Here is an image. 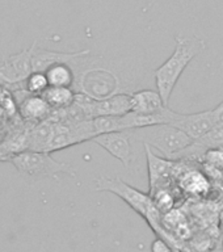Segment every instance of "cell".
Returning a JSON list of instances; mask_svg holds the SVG:
<instances>
[{
	"instance_id": "6da1fadb",
	"label": "cell",
	"mask_w": 223,
	"mask_h": 252,
	"mask_svg": "<svg viewBox=\"0 0 223 252\" xmlns=\"http://www.w3.org/2000/svg\"><path fill=\"white\" fill-rule=\"evenodd\" d=\"M206 49L204 39L196 35L177 34L175 37V50L164 63L154 71L158 94H160L163 104L168 106L169 98L176 87L179 79L188 64Z\"/></svg>"
},
{
	"instance_id": "7a4b0ae2",
	"label": "cell",
	"mask_w": 223,
	"mask_h": 252,
	"mask_svg": "<svg viewBox=\"0 0 223 252\" xmlns=\"http://www.w3.org/2000/svg\"><path fill=\"white\" fill-rule=\"evenodd\" d=\"M96 190L109 192L120 197L124 202H126L133 209L134 212L143 217L155 232L161 228L160 212L155 208L153 198L149 193L134 188L122 180L121 177H114V179L98 177L96 180Z\"/></svg>"
},
{
	"instance_id": "3957f363",
	"label": "cell",
	"mask_w": 223,
	"mask_h": 252,
	"mask_svg": "<svg viewBox=\"0 0 223 252\" xmlns=\"http://www.w3.org/2000/svg\"><path fill=\"white\" fill-rule=\"evenodd\" d=\"M7 160L15 165L21 176L32 179L33 181L42 180L46 177H57L59 173H67L71 176L76 175L70 163L55 160L50 153L46 151H20L12 154Z\"/></svg>"
},
{
	"instance_id": "277c9868",
	"label": "cell",
	"mask_w": 223,
	"mask_h": 252,
	"mask_svg": "<svg viewBox=\"0 0 223 252\" xmlns=\"http://www.w3.org/2000/svg\"><path fill=\"white\" fill-rule=\"evenodd\" d=\"M137 135L143 145L158 150L168 160H175L183 150L193 143L192 138L172 125H154L137 129Z\"/></svg>"
},
{
	"instance_id": "5b68a950",
	"label": "cell",
	"mask_w": 223,
	"mask_h": 252,
	"mask_svg": "<svg viewBox=\"0 0 223 252\" xmlns=\"http://www.w3.org/2000/svg\"><path fill=\"white\" fill-rule=\"evenodd\" d=\"M74 105L88 117V120L104 116H122L131 112V94H117L95 100L86 94H76Z\"/></svg>"
},
{
	"instance_id": "8992f818",
	"label": "cell",
	"mask_w": 223,
	"mask_h": 252,
	"mask_svg": "<svg viewBox=\"0 0 223 252\" xmlns=\"http://www.w3.org/2000/svg\"><path fill=\"white\" fill-rule=\"evenodd\" d=\"M92 141L100 147L108 151L113 158L120 160L125 167H129L134 160V153L130 143V135L127 131H114L96 135Z\"/></svg>"
},
{
	"instance_id": "52a82bcc",
	"label": "cell",
	"mask_w": 223,
	"mask_h": 252,
	"mask_svg": "<svg viewBox=\"0 0 223 252\" xmlns=\"http://www.w3.org/2000/svg\"><path fill=\"white\" fill-rule=\"evenodd\" d=\"M171 125L184 131L189 138H192L193 141H197L202 135L209 133L210 130L214 129L212 109L191 114L180 113L179 118L176 121H173Z\"/></svg>"
},
{
	"instance_id": "ba28073f",
	"label": "cell",
	"mask_w": 223,
	"mask_h": 252,
	"mask_svg": "<svg viewBox=\"0 0 223 252\" xmlns=\"http://www.w3.org/2000/svg\"><path fill=\"white\" fill-rule=\"evenodd\" d=\"M158 91L142 90L131 94V112L138 114H154L164 108Z\"/></svg>"
},
{
	"instance_id": "9c48e42d",
	"label": "cell",
	"mask_w": 223,
	"mask_h": 252,
	"mask_svg": "<svg viewBox=\"0 0 223 252\" xmlns=\"http://www.w3.org/2000/svg\"><path fill=\"white\" fill-rule=\"evenodd\" d=\"M43 72L46 75L49 87H67V88H72L75 91L78 76H76L74 68L68 63H54L47 67Z\"/></svg>"
},
{
	"instance_id": "30bf717a",
	"label": "cell",
	"mask_w": 223,
	"mask_h": 252,
	"mask_svg": "<svg viewBox=\"0 0 223 252\" xmlns=\"http://www.w3.org/2000/svg\"><path fill=\"white\" fill-rule=\"evenodd\" d=\"M21 117L28 121H42L49 116L51 108L47 105L45 98L39 94H28L19 104Z\"/></svg>"
},
{
	"instance_id": "8fae6325",
	"label": "cell",
	"mask_w": 223,
	"mask_h": 252,
	"mask_svg": "<svg viewBox=\"0 0 223 252\" xmlns=\"http://www.w3.org/2000/svg\"><path fill=\"white\" fill-rule=\"evenodd\" d=\"M145 146V153L147 157V164H149V175H150V193L154 192V189L157 188L159 181L163 180L164 177L169 175V169L172 167V161L165 159V158L157 157L153 153V150L149 146ZM149 193V194H150Z\"/></svg>"
},
{
	"instance_id": "7c38bea8",
	"label": "cell",
	"mask_w": 223,
	"mask_h": 252,
	"mask_svg": "<svg viewBox=\"0 0 223 252\" xmlns=\"http://www.w3.org/2000/svg\"><path fill=\"white\" fill-rule=\"evenodd\" d=\"M42 97L51 109H64L74 105L76 92L67 87H49L42 94Z\"/></svg>"
},
{
	"instance_id": "4fadbf2b",
	"label": "cell",
	"mask_w": 223,
	"mask_h": 252,
	"mask_svg": "<svg viewBox=\"0 0 223 252\" xmlns=\"http://www.w3.org/2000/svg\"><path fill=\"white\" fill-rule=\"evenodd\" d=\"M183 188L187 192L194 193V194L206 192L209 189L208 177L204 176L202 173L197 172V171L188 172L183 177Z\"/></svg>"
},
{
	"instance_id": "5bb4252c",
	"label": "cell",
	"mask_w": 223,
	"mask_h": 252,
	"mask_svg": "<svg viewBox=\"0 0 223 252\" xmlns=\"http://www.w3.org/2000/svg\"><path fill=\"white\" fill-rule=\"evenodd\" d=\"M25 88L29 94H42L49 88V83H47L46 75L42 71H33L32 74L28 75L25 79Z\"/></svg>"
},
{
	"instance_id": "9a60e30c",
	"label": "cell",
	"mask_w": 223,
	"mask_h": 252,
	"mask_svg": "<svg viewBox=\"0 0 223 252\" xmlns=\"http://www.w3.org/2000/svg\"><path fill=\"white\" fill-rule=\"evenodd\" d=\"M197 145L200 146L201 149L205 151L209 149H220L223 147V127H214L209 133L194 141Z\"/></svg>"
},
{
	"instance_id": "2e32d148",
	"label": "cell",
	"mask_w": 223,
	"mask_h": 252,
	"mask_svg": "<svg viewBox=\"0 0 223 252\" xmlns=\"http://www.w3.org/2000/svg\"><path fill=\"white\" fill-rule=\"evenodd\" d=\"M201 159L204 161V167H209V168L223 172V147L206 150L202 154Z\"/></svg>"
},
{
	"instance_id": "e0dca14e",
	"label": "cell",
	"mask_w": 223,
	"mask_h": 252,
	"mask_svg": "<svg viewBox=\"0 0 223 252\" xmlns=\"http://www.w3.org/2000/svg\"><path fill=\"white\" fill-rule=\"evenodd\" d=\"M150 250H151V252H173L172 247L164 239L159 238V236L151 243Z\"/></svg>"
},
{
	"instance_id": "ac0fdd59",
	"label": "cell",
	"mask_w": 223,
	"mask_h": 252,
	"mask_svg": "<svg viewBox=\"0 0 223 252\" xmlns=\"http://www.w3.org/2000/svg\"><path fill=\"white\" fill-rule=\"evenodd\" d=\"M212 113L214 127H223V101L217 108L212 109Z\"/></svg>"
},
{
	"instance_id": "d6986e66",
	"label": "cell",
	"mask_w": 223,
	"mask_h": 252,
	"mask_svg": "<svg viewBox=\"0 0 223 252\" xmlns=\"http://www.w3.org/2000/svg\"><path fill=\"white\" fill-rule=\"evenodd\" d=\"M209 252H223V238H220L218 242L216 243V246H214Z\"/></svg>"
},
{
	"instance_id": "ffe728a7",
	"label": "cell",
	"mask_w": 223,
	"mask_h": 252,
	"mask_svg": "<svg viewBox=\"0 0 223 252\" xmlns=\"http://www.w3.org/2000/svg\"><path fill=\"white\" fill-rule=\"evenodd\" d=\"M220 232H221V236H222L223 238V210L222 212H221V214H220Z\"/></svg>"
},
{
	"instance_id": "44dd1931",
	"label": "cell",
	"mask_w": 223,
	"mask_h": 252,
	"mask_svg": "<svg viewBox=\"0 0 223 252\" xmlns=\"http://www.w3.org/2000/svg\"><path fill=\"white\" fill-rule=\"evenodd\" d=\"M176 252H188V251H176Z\"/></svg>"
}]
</instances>
